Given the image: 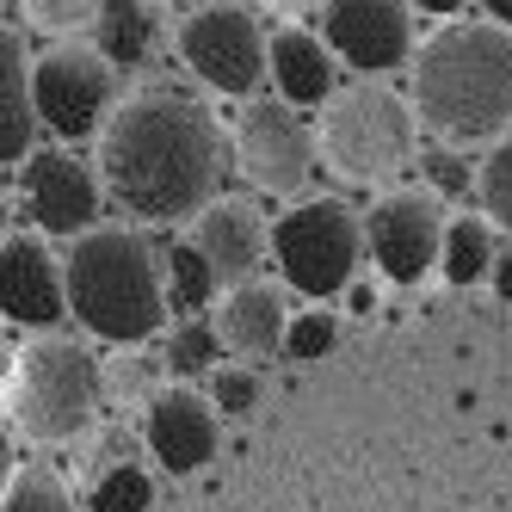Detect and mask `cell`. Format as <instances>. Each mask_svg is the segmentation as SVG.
Wrapping results in <instances>:
<instances>
[{
	"mask_svg": "<svg viewBox=\"0 0 512 512\" xmlns=\"http://www.w3.org/2000/svg\"><path fill=\"white\" fill-rule=\"evenodd\" d=\"M235 136L179 87H136L99 136V179L136 223H192L223 198Z\"/></svg>",
	"mask_w": 512,
	"mask_h": 512,
	"instance_id": "cell-1",
	"label": "cell"
},
{
	"mask_svg": "<svg viewBox=\"0 0 512 512\" xmlns=\"http://www.w3.org/2000/svg\"><path fill=\"white\" fill-rule=\"evenodd\" d=\"M414 118L438 142H500L512 124V31L438 25L414 50Z\"/></svg>",
	"mask_w": 512,
	"mask_h": 512,
	"instance_id": "cell-2",
	"label": "cell"
},
{
	"mask_svg": "<svg viewBox=\"0 0 512 512\" xmlns=\"http://www.w3.org/2000/svg\"><path fill=\"white\" fill-rule=\"evenodd\" d=\"M68 315L105 346H136L161 334L167 290L149 235L136 229H87L68 247Z\"/></svg>",
	"mask_w": 512,
	"mask_h": 512,
	"instance_id": "cell-3",
	"label": "cell"
},
{
	"mask_svg": "<svg viewBox=\"0 0 512 512\" xmlns=\"http://www.w3.org/2000/svg\"><path fill=\"white\" fill-rule=\"evenodd\" d=\"M414 105L377 87V81H352L346 93H334L321 105V124H315V142H321V161L334 167L352 186H377V179L408 167V149H414Z\"/></svg>",
	"mask_w": 512,
	"mask_h": 512,
	"instance_id": "cell-4",
	"label": "cell"
},
{
	"mask_svg": "<svg viewBox=\"0 0 512 512\" xmlns=\"http://www.w3.org/2000/svg\"><path fill=\"white\" fill-rule=\"evenodd\" d=\"M13 426L31 445H62L99 414V364L75 340H31L13 364Z\"/></svg>",
	"mask_w": 512,
	"mask_h": 512,
	"instance_id": "cell-5",
	"label": "cell"
},
{
	"mask_svg": "<svg viewBox=\"0 0 512 512\" xmlns=\"http://www.w3.org/2000/svg\"><path fill=\"white\" fill-rule=\"evenodd\" d=\"M272 253H278V272L290 290H303V297H340L358 272V253H371V247H364L358 216L340 198H309L272 223Z\"/></svg>",
	"mask_w": 512,
	"mask_h": 512,
	"instance_id": "cell-6",
	"label": "cell"
},
{
	"mask_svg": "<svg viewBox=\"0 0 512 512\" xmlns=\"http://www.w3.org/2000/svg\"><path fill=\"white\" fill-rule=\"evenodd\" d=\"M179 56L186 68L223 99H253L260 81H272V38L260 31L247 7L235 0H204V7L179 25Z\"/></svg>",
	"mask_w": 512,
	"mask_h": 512,
	"instance_id": "cell-7",
	"label": "cell"
},
{
	"mask_svg": "<svg viewBox=\"0 0 512 512\" xmlns=\"http://www.w3.org/2000/svg\"><path fill=\"white\" fill-rule=\"evenodd\" d=\"M112 75L118 68L105 62L99 50H44L31 62V93H38V118L62 136V142H87V136H105L118 112V93H112Z\"/></svg>",
	"mask_w": 512,
	"mask_h": 512,
	"instance_id": "cell-8",
	"label": "cell"
},
{
	"mask_svg": "<svg viewBox=\"0 0 512 512\" xmlns=\"http://www.w3.org/2000/svg\"><path fill=\"white\" fill-rule=\"evenodd\" d=\"M235 161L260 192L290 198L309 186V173L321 161V142L309 136V124L297 118L290 99H247L235 118Z\"/></svg>",
	"mask_w": 512,
	"mask_h": 512,
	"instance_id": "cell-9",
	"label": "cell"
},
{
	"mask_svg": "<svg viewBox=\"0 0 512 512\" xmlns=\"http://www.w3.org/2000/svg\"><path fill=\"white\" fill-rule=\"evenodd\" d=\"M321 38L352 75H389L414 44V0H321Z\"/></svg>",
	"mask_w": 512,
	"mask_h": 512,
	"instance_id": "cell-10",
	"label": "cell"
},
{
	"mask_svg": "<svg viewBox=\"0 0 512 512\" xmlns=\"http://www.w3.org/2000/svg\"><path fill=\"white\" fill-rule=\"evenodd\" d=\"M19 204L44 235H87L99 229L105 179L68 149H31L19 161Z\"/></svg>",
	"mask_w": 512,
	"mask_h": 512,
	"instance_id": "cell-11",
	"label": "cell"
},
{
	"mask_svg": "<svg viewBox=\"0 0 512 512\" xmlns=\"http://www.w3.org/2000/svg\"><path fill=\"white\" fill-rule=\"evenodd\" d=\"M364 247H371V260L389 284H420L438 266V253H445L438 204L420 198V192H389L364 216Z\"/></svg>",
	"mask_w": 512,
	"mask_h": 512,
	"instance_id": "cell-12",
	"label": "cell"
},
{
	"mask_svg": "<svg viewBox=\"0 0 512 512\" xmlns=\"http://www.w3.org/2000/svg\"><path fill=\"white\" fill-rule=\"evenodd\" d=\"M142 445L155 451V463L167 475H192L216 457V401L192 395V389H161L149 401V420H142Z\"/></svg>",
	"mask_w": 512,
	"mask_h": 512,
	"instance_id": "cell-13",
	"label": "cell"
},
{
	"mask_svg": "<svg viewBox=\"0 0 512 512\" xmlns=\"http://www.w3.org/2000/svg\"><path fill=\"white\" fill-rule=\"evenodd\" d=\"M0 303L19 327H56L68 309V272H56L50 247L38 235H7L0 241Z\"/></svg>",
	"mask_w": 512,
	"mask_h": 512,
	"instance_id": "cell-14",
	"label": "cell"
},
{
	"mask_svg": "<svg viewBox=\"0 0 512 512\" xmlns=\"http://www.w3.org/2000/svg\"><path fill=\"white\" fill-rule=\"evenodd\" d=\"M272 87L290 105H327L340 93V56L327 50L321 31L284 25V31H272Z\"/></svg>",
	"mask_w": 512,
	"mask_h": 512,
	"instance_id": "cell-15",
	"label": "cell"
},
{
	"mask_svg": "<svg viewBox=\"0 0 512 512\" xmlns=\"http://www.w3.org/2000/svg\"><path fill=\"white\" fill-rule=\"evenodd\" d=\"M216 334H223V352H241V358H266V352H284V334H290V315H284V297L272 284H235L223 303H216Z\"/></svg>",
	"mask_w": 512,
	"mask_h": 512,
	"instance_id": "cell-16",
	"label": "cell"
},
{
	"mask_svg": "<svg viewBox=\"0 0 512 512\" xmlns=\"http://www.w3.org/2000/svg\"><path fill=\"white\" fill-rule=\"evenodd\" d=\"M186 241H198L204 247V260L216 266V278L223 284H247V272L260 266V223H253V210H241V204H210V210H198L192 216V229H186Z\"/></svg>",
	"mask_w": 512,
	"mask_h": 512,
	"instance_id": "cell-17",
	"label": "cell"
},
{
	"mask_svg": "<svg viewBox=\"0 0 512 512\" xmlns=\"http://www.w3.org/2000/svg\"><path fill=\"white\" fill-rule=\"evenodd\" d=\"M38 93H31V62L25 44L13 31H0V155L7 167H19L31 155V136H38Z\"/></svg>",
	"mask_w": 512,
	"mask_h": 512,
	"instance_id": "cell-18",
	"label": "cell"
},
{
	"mask_svg": "<svg viewBox=\"0 0 512 512\" xmlns=\"http://www.w3.org/2000/svg\"><path fill=\"white\" fill-rule=\"evenodd\" d=\"M93 50L112 68H142L155 56V7L149 0H105L93 19Z\"/></svg>",
	"mask_w": 512,
	"mask_h": 512,
	"instance_id": "cell-19",
	"label": "cell"
},
{
	"mask_svg": "<svg viewBox=\"0 0 512 512\" xmlns=\"http://www.w3.org/2000/svg\"><path fill=\"white\" fill-rule=\"evenodd\" d=\"M494 223L488 216H451L445 223V253H438V266H445L451 284H475L494 272Z\"/></svg>",
	"mask_w": 512,
	"mask_h": 512,
	"instance_id": "cell-20",
	"label": "cell"
},
{
	"mask_svg": "<svg viewBox=\"0 0 512 512\" xmlns=\"http://www.w3.org/2000/svg\"><path fill=\"white\" fill-rule=\"evenodd\" d=\"M216 284H223V278H216V266L204 260L198 241H173V247H167V303H173V309H186V315L204 309Z\"/></svg>",
	"mask_w": 512,
	"mask_h": 512,
	"instance_id": "cell-21",
	"label": "cell"
},
{
	"mask_svg": "<svg viewBox=\"0 0 512 512\" xmlns=\"http://www.w3.org/2000/svg\"><path fill=\"white\" fill-rule=\"evenodd\" d=\"M149 500H155L149 469H136V463H112V469H99V475H93L87 512H149Z\"/></svg>",
	"mask_w": 512,
	"mask_h": 512,
	"instance_id": "cell-22",
	"label": "cell"
},
{
	"mask_svg": "<svg viewBox=\"0 0 512 512\" xmlns=\"http://www.w3.org/2000/svg\"><path fill=\"white\" fill-rule=\"evenodd\" d=\"M475 198H482V216L494 229L512 235V136H500L482 155V173H475Z\"/></svg>",
	"mask_w": 512,
	"mask_h": 512,
	"instance_id": "cell-23",
	"label": "cell"
},
{
	"mask_svg": "<svg viewBox=\"0 0 512 512\" xmlns=\"http://www.w3.org/2000/svg\"><path fill=\"white\" fill-rule=\"evenodd\" d=\"M0 512H75V500H68V488L56 482L50 469H13Z\"/></svg>",
	"mask_w": 512,
	"mask_h": 512,
	"instance_id": "cell-24",
	"label": "cell"
},
{
	"mask_svg": "<svg viewBox=\"0 0 512 512\" xmlns=\"http://www.w3.org/2000/svg\"><path fill=\"white\" fill-rule=\"evenodd\" d=\"M25 7V25L44 31V38H75V31H93L105 0H19Z\"/></svg>",
	"mask_w": 512,
	"mask_h": 512,
	"instance_id": "cell-25",
	"label": "cell"
},
{
	"mask_svg": "<svg viewBox=\"0 0 512 512\" xmlns=\"http://www.w3.org/2000/svg\"><path fill=\"white\" fill-rule=\"evenodd\" d=\"M223 352V334H216V321H186V327H173L167 334V364L179 377H198L210 371V358Z\"/></svg>",
	"mask_w": 512,
	"mask_h": 512,
	"instance_id": "cell-26",
	"label": "cell"
},
{
	"mask_svg": "<svg viewBox=\"0 0 512 512\" xmlns=\"http://www.w3.org/2000/svg\"><path fill=\"white\" fill-rule=\"evenodd\" d=\"M340 340V321L327 309H303L290 315V334H284V358H327Z\"/></svg>",
	"mask_w": 512,
	"mask_h": 512,
	"instance_id": "cell-27",
	"label": "cell"
},
{
	"mask_svg": "<svg viewBox=\"0 0 512 512\" xmlns=\"http://www.w3.org/2000/svg\"><path fill=\"white\" fill-rule=\"evenodd\" d=\"M260 371H247V364H223V371H210V401L216 414H253L260 408Z\"/></svg>",
	"mask_w": 512,
	"mask_h": 512,
	"instance_id": "cell-28",
	"label": "cell"
},
{
	"mask_svg": "<svg viewBox=\"0 0 512 512\" xmlns=\"http://www.w3.org/2000/svg\"><path fill=\"white\" fill-rule=\"evenodd\" d=\"M475 173H482V167H469L457 149H420V179H426L438 198H463V192H475Z\"/></svg>",
	"mask_w": 512,
	"mask_h": 512,
	"instance_id": "cell-29",
	"label": "cell"
},
{
	"mask_svg": "<svg viewBox=\"0 0 512 512\" xmlns=\"http://www.w3.org/2000/svg\"><path fill=\"white\" fill-rule=\"evenodd\" d=\"M488 278H494V290H500V297L512 303V247H500V253H494V272H488Z\"/></svg>",
	"mask_w": 512,
	"mask_h": 512,
	"instance_id": "cell-30",
	"label": "cell"
},
{
	"mask_svg": "<svg viewBox=\"0 0 512 512\" xmlns=\"http://www.w3.org/2000/svg\"><path fill=\"white\" fill-rule=\"evenodd\" d=\"M346 303H352V315H371L377 309V284H346Z\"/></svg>",
	"mask_w": 512,
	"mask_h": 512,
	"instance_id": "cell-31",
	"label": "cell"
},
{
	"mask_svg": "<svg viewBox=\"0 0 512 512\" xmlns=\"http://www.w3.org/2000/svg\"><path fill=\"white\" fill-rule=\"evenodd\" d=\"M475 7H482L494 25H506V31H512V0H475Z\"/></svg>",
	"mask_w": 512,
	"mask_h": 512,
	"instance_id": "cell-32",
	"label": "cell"
},
{
	"mask_svg": "<svg viewBox=\"0 0 512 512\" xmlns=\"http://www.w3.org/2000/svg\"><path fill=\"white\" fill-rule=\"evenodd\" d=\"M414 7H420V13H438V19H451V13L469 7V0H414Z\"/></svg>",
	"mask_w": 512,
	"mask_h": 512,
	"instance_id": "cell-33",
	"label": "cell"
},
{
	"mask_svg": "<svg viewBox=\"0 0 512 512\" xmlns=\"http://www.w3.org/2000/svg\"><path fill=\"white\" fill-rule=\"evenodd\" d=\"M266 7H278V13H303L309 0H266Z\"/></svg>",
	"mask_w": 512,
	"mask_h": 512,
	"instance_id": "cell-34",
	"label": "cell"
}]
</instances>
